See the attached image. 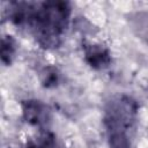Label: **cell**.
I'll list each match as a JSON object with an SVG mask.
<instances>
[{
  "mask_svg": "<svg viewBox=\"0 0 148 148\" xmlns=\"http://www.w3.org/2000/svg\"><path fill=\"white\" fill-rule=\"evenodd\" d=\"M40 81L42 84L46 88L56 87L59 82V73L53 67H46L40 73Z\"/></svg>",
  "mask_w": 148,
  "mask_h": 148,
  "instance_id": "52a82bcc",
  "label": "cell"
},
{
  "mask_svg": "<svg viewBox=\"0 0 148 148\" xmlns=\"http://www.w3.org/2000/svg\"><path fill=\"white\" fill-rule=\"evenodd\" d=\"M69 16L71 7L65 1L9 3L10 21L17 27H28L36 40L46 49L60 44Z\"/></svg>",
  "mask_w": 148,
  "mask_h": 148,
  "instance_id": "6da1fadb",
  "label": "cell"
},
{
  "mask_svg": "<svg viewBox=\"0 0 148 148\" xmlns=\"http://www.w3.org/2000/svg\"><path fill=\"white\" fill-rule=\"evenodd\" d=\"M16 52V43L12 36H5L1 42V61L3 65H10Z\"/></svg>",
  "mask_w": 148,
  "mask_h": 148,
  "instance_id": "5b68a950",
  "label": "cell"
},
{
  "mask_svg": "<svg viewBox=\"0 0 148 148\" xmlns=\"http://www.w3.org/2000/svg\"><path fill=\"white\" fill-rule=\"evenodd\" d=\"M138 109L136 101L126 95L118 96L108 103L104 125L110 148H131Z\"/></svg>",
  "mask_w": 148,
  "mask_h": 148,
  "instance_id": "7a4b0ae2",
  "label": "cell"
},
{
  "mask_svg": "<svg viewBox=\"0 0 148 148\" xmlns=\"http://www.w3.org/2000/svg\"><path fill=\"white\" fill-rule=\"evenodd\" d=\"M84 58L95 69H103L111 62L109 50L101 44H88L84 46Z\"/></svg>",
  "mask_w": 148,
  "mask_h": 148,
  "instance_id": "277c9868",
  "label": "cell"
},
{
  "mask_svg": "<svg viewBox=\"0 0 148 148\" xmlns=\"http://www.w3.org/2000/svg\"><path fill=\"white\" fill-rule=\"evenodd\" d=\"M23 118L30 125L45 127L50 121V110L39 101H25L22 103Z\"/></svg>",
  "mask_w": 148,
  "mask_h": 148,
  "instance_id": "3957f363",
  "label": "cell"
},
{
  "mask_svg": "<svg viewBox=\"0 0 148 148\" xmlns=\"http://www.w3.org/2000/svg\"><path fill=\"white\" fill-rule=\"evenodd\" d=\"M25 148H58V146L54 135L45 132L37 141L28 142Z\"/></svg>",
  "mask_w": 148,
  "mask_h": 148,
  "instance_id": "8992f818",
  "label": "cell"
}]
</instances>
